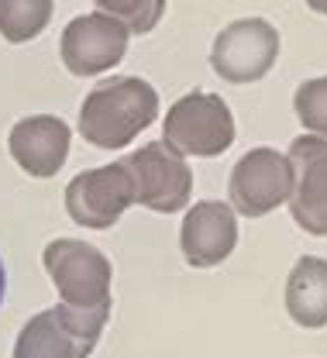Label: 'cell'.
I'll return each mask as SVG.
<instances>
[{
	"label": "cell",
	"mask_w": 327,
	"mask_h": 358,
	"mask_svg": "<svg viewBox=\"0 0 327 358\" xmlns=\"http://www.w3.org/2000/svg\"><path fill=\"white\" fill-rule=\"evenodd\" d=\"M293 193V166L286 152H276L269 145L248 148L231 169L228 179V203L241 217H266L279 210Z\"/></svg>",
	"instance_id": "cell-6"
},
{
	"label": "cell",
	"mask_w": 327,
	"mask_h": 358,
	"mask_svg": "<svg viewBox=\"0 0 327 358\" xmlns=\"http://www.w3.org/2000/svg\"><path fill=\"white\" fill-rule=\"evenodd\" d=\"M55 0H0V38L24 45L38 38L52 21Z\"/></svg>",
	"instance_id": "cell-14"
},
{
	"label": "cell",
	"mask_w": 327,
	"mask_h": 358,
	"mask_svg": "<svg viewBox=\"0 0 327 358\" xmlns=\"http://www.w3.org/2000/svg\"><path fill=\"white\" fill-rule=\"evenodd\" d=\"M279 48V28H272V21L238 17L217 31L214 48H210V66L224 83H234V87L259 83L272 73Z\"/></svg>",
	"instance_id": "cell-5"
},
{
	"label": "cell",
	"mask_w": 327,
	"mask_h": 358,
	"mask_svg": "<svg viewBox=\"0 0 327 358\" xmlns=\"http://www.w3.org/2000/svg\"><path fill=\"white\" fill-rule=\"evenodd\" d=\"M180 248L193 268H214L238 248V214L224 200H196L180 224Z\"/></svg>",
	"instance_id": "cell-11"
},
{
	"label": "cell",
	"mask_w": 327,
	"mask_h": 358,
	"mask_svg": "<svg viewBox=\"0 0 327 358\" xmlns=\"http://www.w3.org/2000/svg\"><path fill=\"white\" fill-rule=\"evenodd\" d=\"M110 310H80L55 303L38 310L14 341V358H90Z\"/></svg>",
	"instance_id": "cell-4"
},
{
	"label": "cell",
	"mask_w": 327,
	"mask_h": 358,
	"mask_svg": "<svg viewBox=\"0 0 327 358\" xmlns=\"http://www.w3.org/2000/svg\"><path fill=\"white\" fill-rule=\"evenodd\" d=\"M159 117V90L141 76H110L96 83L80 107V134L103 152L124 148Z\"/></svg>",
	"instance_id": "cell-1"
},
{
	"label": "cell",
	"mask_w": 327,
	"mask_h": 358,
	"mask_svg": "<svg viewBox=\"0 0 327 358\" xmlns=\"http://www.w3.org/2000/svg\"><path fill=\"white\" fill-rule=\"evenodd\" d=\"M293 166V193H289V217L300 231L327 238V141L314 134L293 138L286 152Z\"/></svg>",
	"instance_id": "cell-10"
},
{
	"label": "cell",
	"mask_w": 327,
	"mask_h": 358,
	"mask_svg": "<svg viewBox=\"0 0 327 358\" xmlns=\"http://www.w3.org/2000/svg\"><path fill=\"white\" fill-rule=\"evenodd\" d=\"M3 293H7V268H3V259H0V303H3Z\"/></svg>",
	"instance_id": "cell-18"
},
{
	"label": "cell",
	"mask_w": 327,
	"mask_h": 358,
	"mask_svg": "<svg viewBox=\"0 0 327 358\" xmlns=\"http://www.w3.org/2000/svg\"><path fill=\"white\" fill-rule=\"evenodd\" d=\"M286 313L296 327H327V259L303 255L286 279Z\"/></svg>",
	"instance_id": "cell-13"
},
{
	"label": "cell",
	"mask_w": 327,
	"mask_h": 358,
	"mask_svg": "<svg viewBox=\"0 0 327 358\" xmlns=\"http://www.w3.org/2000/svg\"><path fill=\"white\" fill-rule=\"evenodd\" d=\"M128 42H131V31L117 17H107V14L94 10V14L73 17L62 28L59 55H62V66L73 76L90 80V76L110 73L128 55Z\"/></svg>",
	"instance_id": "cell-9"
},
{
	"label": "cell",
	"mask_w": 327,
	"mask_h": 358,
	"mask_svg": "<svg viewBox=\"0 0 327 358\" xmlns=\"http://www.w3.org/2000/svg\"><path fill=\"white\" fill-rule=\"evenodd\" d=\"M131 182H135V203L155 214H180L189 207L193 196V169L180 152H173L166 141H148L124 159Z\"/></svg>",
	"instance_id": "cell-7"
},
{
	"label": "cell",
	"mask_w": 327,
	"mask_h": 358,
	"mask_svg": "<svg viewBox=\"0 0 327 358\" xmlns=\"http://www.w3.org/2000/svg\"><path fill=\"white\" fill-rule=\"evenodd\" d=\"M307 7H310V10H317V14H324V17H327V0H307Z\"/></svg>",
	"instance_id": "cell-17"
},
{
	"label": "cell",
	"mask_w": 327,
	"mask_h": 358,
	"mask_svg": "<svg viewBox=\"0 0 327 358\" xmlns=\"http://www.w3.org/2000/svg\"><path fill=\"white\" fill-rule=\"evenodd\" d=\"M96 10L117 17L131 35H148L166 14V0H94Z\"/></svg>",
	"instance_id": "cell-16"
},
{
	"label": "cell",
	"mask_w": 327,
	"mask_h": 358,
	"mask_svg": "<svg viewBox=\"0 0 327 358\" xmlns=\"http://www.w3.org/2000/svg\"><path fill=\"white\" fill-rule=\"evenodd\" d=\"M131 203H135V182L124 159L110 166L83 169L66 186V214L73 217V224L90 227V231L114 227Z\"/></svg>",
	"instance_id": "cell-8"
},
{
	"label": "cell",
	"mask_w": 327,
	"mask_h": 358,
	"mask_svg": "<svg viewBox=\"0 0 327 358\" xmlns=\"http://www.w3.org/2000/svg\"><path fill=\"white\" fill-rule=\"evenodd\" d=\"M234 138H238V128H234L231 107L224 103V96L207 93V90L183 93L162 121V141L183 159L187 155L217 159L231 148Z\"/></svg>",
	"instance_id": "cell-3"
},
{
	"label": "cell",
	"mask_w": 327,
	"mask_h": 358,
	"mask_svg": "<svg viewBox=\"0 0 327 358\" xmlns=\"http://www.w3.org/2000/svg\"><path fill=\"white\" fill-rule=\"evenodd\" d=\"M42 266L59 293V303L80 310H110L114 266L110 259L80 238H52L42 252Z\"/></svg>",
	"instance_id": "cell-2"
},
{
	"label": "cell",
	"mask_w": 327,
	"mask_h": 358,
	"mask_svg": "<svg viewBox=\"0 0 327 358\" xmlns=\"http://www.w3.org/2000/svg\"><path fill=\"white\" fill-rule=\"evenodd\" d=\"M293 110H296V121L303 124V134L327 141V76L303 80L293 93Z\"/></svg>",
	"instance_id": "cell-15"
},
{
	"label": "cell",
	"mask_w": 327,
	"mask_h": 358,
	"mask_svg": "<svg viewBox=\"0 0 327 358\" xmlns=\"http://www.w3.org/2000/svg\"><path fill=\"white\" fill-rule=\"evenodd\" d=\"M69 145H73V128L55 117V114H31L21 117L10 134H7V148L10 159L21 166V173L31 179H52L69 159Z\"/></svg>",
	"instance_id": "cell-12"
}]
</instances>
